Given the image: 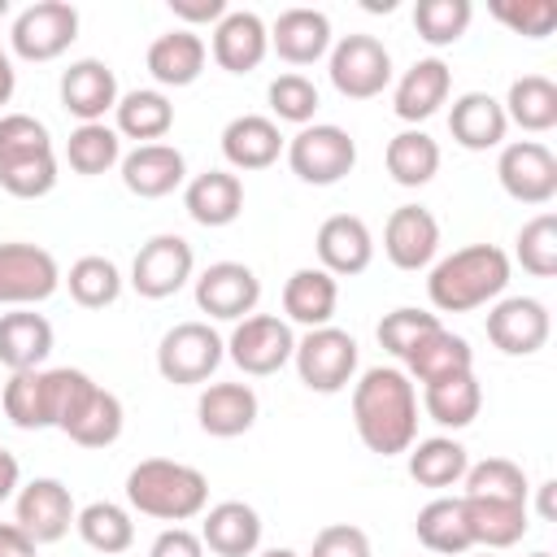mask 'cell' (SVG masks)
<instances>
[{
    "label": "cell",
    "mask_w": 557,
    "mask_h": 557,
    "mask_svg": "<svg viewBox=\"0 0 557 557\" xmlns=\"http://www.w3.org/2000/svg\"><path fill=\"white\" fill-rule=\"evenodd\" d=\"M292 352H296V335H292V322L278 313H248L226 335V357L252 379L278 374L292 361Z\"/></svg>",
    "instance_id": "obj_10"
},
{
    "label": "cell",
    "mask_w": 557,
    "mask_h": 557,
    "mask_svg": "<svg viewBox=\"0 0 557 557\" xmlns=\"http://www.w3.org/2000/svg\"><path fill=\"white\" fill-rule=\"evenodd\" d=\"M422 409L431 422L448 426V431H461L479 418L483 409V387L474 379V370L466 374H448V379H435V383H422Z\"/></svg>",
    "instance_id": "obj_36"
},
{
    "label": "cell",
    "mask_w": 557,
    "mask_h": 557,
    "mask_svg": "<svg viewBox=\"0 0 557 557\" xmlns=\"http://www.w3.org/2000/svg\"><path fill=\"white\" fill-rule=\"evenodd\" d=\"M483 557H492V553H483Z\"/></svg>",
    "instance_id": "obj_63"
},
{
    "label": "cell",
    "mask_w": 557,
    "mask_h": 557,
    "mask_svg": "<svg viewBox=\"0 0 557 557\" xmlns=\"http://www.w3.org/2000/svg\"><path fill=\"white\" fill-rule=\"evenodd\" d=\"M61 109L70 117L83 122H104V113L117 104V74L100 61V57H83V61H70V70H61Z\"/></svg>",
    "instance_id": "obj_17"
},
{
    "label": "cell",
    "mask_w": 557,
    "mask_h": 557,
    "mask_svg": "<svg viewBox=\"0 0 557 557\" xmlns=\"http://www.w3.org/2000/svg\"><path fill=\"white\" fill-rule=\"evenodd\" d=\"M335 305H339V283L322 265H300V270L287 274V283H283V313H287V322H296L305 331L331 326Z\"/></svg>",
    "instance_id": "obj_30"
},
{
    "label": "cell",
    "mask_w": 557,
    "mask_h": 557,
    "mask_svg": "<svg viewBox=\"0 0 557 557\" xmlns=\"http://www.w3.org/2000/svg\"><path fill=\"white\" fill-rule=\"evenodd\" d=\"M352 426L379 457L409 453L418 440V387L400 366H370L352 383Z\"/></svg>",
    "instance_id": "obj_1"
},
{
    "label": "cell",
    "mask_w": 557,
    "mask_h": 557,
    "mask_svg": "<svg viewBox=\"0 0 557 557\" xmlns=\"http://www.w3.org/2000/svg\"><path fill=\"white\" fill-rule=\"evenodd\" d=\"M4 17H9V0H0V22H4Z\"/></svg>",
    "instance_id": "obj_61"
},
{
    "label": "cell",
    "mask_w": 557,
    "mask_h": 557,
    "mask_svg": "<svg viewBox=\"0 0 557 557\" xmlns=\"http://www.w3.org/2000/svg\"><path fill=\"white\" fill-rule=\"evenodd\" d=\"M335 35H331V17L322 9H283L270 26V48L287 61V65H313L331 52Z\"/></svg>",
    "instance_id": "obj_23"
},
{
    "label": "cell",
    "mask_w": 557,
    "mask_h": 557,
    "mask_svg": "<svg viewBox=\"0 0 557 557\" xmlns=\"http://www.w3.org/2000/svg\"><path fill=\"white\" fill-rule=\"evenodd\" d=\"M44 383H48V413H52V426L65 431L78 409L87 405V396L100 387L87 370H74V366H57V370H44Z\"/></svg>",
    "instance_id": "obj_46"
},
{
    "label": "cell",
    "mask_w": 557,
    "mask_h": 557,
    "mask_svg": "<svg viewBox=\"0 0 557 557\" xmlns=\"http://www.w3.org/2000/svg\"><path fill=\"white\" fill-rule=\"evenodd\" d=\"M500 109H505L509 126H518L527 135H544L557 126V83L544 74H522L509 83Z\"/></svg>",
    "instance_id": "obj_35"
},
{
    "label": "cell",
    "mask_w": 557,
    "mask_h": 557,
    "mask_svg": "<svg viewBox=\"0 0 557 557\" xmlns=\"http://www.w3.org/2000/svg\"><path fill=\"white\" fill-rule=\"evenodd\" d=\"M78 39V9L70 0H35L9 26V48L22 61H57Z\"/></svg>",
    "instance_id": "obj_9"
},
{
    "label": "cell",
    "mask_w": 557,
    "mask_h": 557,
    "mask_svg": "<svg viewBox=\"0 0 557 557\" xmlns=\"http://www.w3.org/2000/svg\"><path fill=\"white\" fill-rule=\"evenodd\" d=\"M492 17L505 22L509 30L527 39H544L557 26V4L553 0H522V4H492Z\"/></svg>",
    "instance_id": "obj_52"
},
{
    "label": "cell",
    "mask_w": 557,
    "mask_h": 557,
    "mask_svg": "<svg viewBox=\"0 0 557 557\" xmlns=\"http://www.w3.org/2000/svg\"><path fill=\"white\" fill-rule=\"evenodd\" d=\"M470 0H418L413 4V30L431 48H448L470 30Z\"/></svg>",
    "instance_id": "obj_44"
},
{
    "label": "cell",
    "mask_w": 557,
    "mask_h": 557,
    "mask_svg": "<svg viewBox=\"0 0 557 557\" xmlns=\"http://www.w3.org/2000/svg\"><path fill=\"white\" fill-rule=\"evenodd\" d=\"M531 557H553V553H531Z\"/></svg>",
    "instance_id": "obj_62"
},
{
    "label": "cell",
    "mask_w": 557,
    "mask_h": 557,
    "mask_svg": "<svg viewBox=\"0 0 557 557\" xmlns=\"http://www.w3.org/2000/svg\"><path fill=\"white\" fill-rule=\"evenodd\" d=\"M78 509L74 496L61 479H30L13 496V522L35 540V544H57L70 535Z\"/></svg>",
    "instance_id": "obj_14"
},
{
    "label": "cell",
    "mask_w": 557,
    "mask_h": 557,
    "mask_svg": "<svg viewBox=\"0 0 557 557\" xmlns=\"http://www.w3.org/2000/svg\"><path fill=\"white\" fill-rule=\"evenodd\" d=\"M170 13L191 26H218L226 17V0H170Z\"/></svg>",
    "instance_id": "obj_55"
},
{
    "label": "cell",
    "mask_w": 557,
    "mask_h": 557,
    "mask_svg": "<svg viewBox=\"0 0 557 557\" xmlns=\"http://www.w3.org/2000/svg\"><path fill=\"white\" fill-rule=\"evenodd\" d=\"M413 531L422 540L426 553L435 557H461L470 553V527H466V509H461V496H435L418 509L413 518Z\"/></svg>",
    "instance_id": "obj_37"
},
{
    "label": "cell",
    "mask_w": 557,
    "mask_h": 557,
    "mask_svg": "<svg viewBox=\"0 0 557 557\" xmlns=\"http://www.w3.org/2000/svg\"><path fill=\"white\" fill-rule=\"evenodd\" d=\"M222 357H226V339H222L209 322H200V318L170 326V331L161 335V344H157V370H161V379L174 383V387L209 383L213 370L222 366Z\"/></svg>",
    "instance_id": "obj_5"
},
{
    "label": "cell",
    "mask_w": 557,
    "mask_h": 557,
    "mask_svg": "<svg viewBox=\"0 0 557 557\" xmlns=\"http://www.w3.org/2000/svg\"><path fill=\"white\" fill-rule=\"evenodd\" d=\"M553 318L548 305L535 296H500L487 309V339L505 352V357H531L548 344Z\"/></svg>",
    "instance_id": "obj_15"
},
{
    "label": "cell",
    "mask_w": 557,
    "mask_h": 557,
    "mask_svg": "<svg viewBox=\"0 0 557 557\" xmlns=\"http://www.w3.org/2000/svg\"><path fill=\"white\" fill-rule=\"evenodd\" d=\"M205 61H209V48L187 26H174V30L157 35L148 44V57H144V65H148L157 87H191L205 74Z\"/></svg>",
    "instance_id": "obj_24"
},
{
    "label": "cell",
    "mask_w": 557,
    "mask_h": 557,
    "mask_svg": "<svg viewBox=\"0 0 557 557\" xmlns=\"http://www.w3.org/2000/svg\"><path fill=\"white\" fill-rule=\"evenodd\" d=\"M466 470H470V453L453 435H431V440L409 444V474L418 487H431V492L457 487L466 479Z\"/></svg>",
    "instance_id": "obj_34"
},
{
    "label": "cell",
    "mask_w": 557,
    "mask_h": 557,
    "mask_svg": "<svg viewBox=\"0 0 557 557\" xmlns=\"http://www.w3.org/2000/svg\"><path fill=\"white\" fill-rule=\"evenodd\" d=\"M61 287V265L48 248L26 239L0 244V305L9 309H35Z\"/></svg>",
    "instance_id": "obj_8"
},
{
    "label": "cell",
    "mask_w": 557,
    "mask_h": 557,
    "mask_svg": "<svg viewBox=\"0 0 557 557\" xmlns=\"http://www.w3.org/2000/svg\"><path fill=\"white\" fill-rule=\"evenodd\" d=\"M261 300V278L244 261H213L196 278V309L209 313L213 322H239L257 309Z\"/></svg>",
    "instance_id": "obj_13"
},
{
    "label": "cell",
    "mask_w": 557,
    "mask_h": 557,
    "mask_svg": "<svg viewBox=\"0 0 557 557\" xmlns=\"http://www.w3.org/2000/svg\"><path fill=\"white\" fill-rule=\"evenodd\" d=\"M287 139L274 117L265 113H239L222 126V157L231 170H265L283 157Z\"/></svg>",
    "instance_id": "obj_22"
},
{
    "label": "cell",
    "mask_w": 557,
    "mask_h": 557,
    "mask_svg": "<svg viewBox=\"0 0 557 557\" xmlns=\"http://www.w3.org/2000/svg\"><path fill=\"white\" fill-rule=\"evenodd\" d=\"M122 183L139 200H161L187 183V161L174 144H135L122 152Z\"/></svg>",
    "instance_id": "obj_18"
},
{
    "label": "cell",
    "mask_w": 557,
    "mask_h": 557,
    "mask_svg": "<svg viewBox=\"0 0 557 557\" xmlns=\"http://www.w3.org/2000/svg\"><path fill=\"white\" fill-rule=\"evenodd\" d=\"M466 509V527H470V544L496 553V548H513L527 527H531V509L527 500H492V496H461Z\"/></svg>",
    "instance_id": "obj_29"
},
{
    "label": "cell",
    "mask_w": 557,
    "mask_h": 557,
    "mask_svg": "<svg viewBox=\"0 0 557 557\" xmlns=\"http://www.w3.org/2000/svg\"><path fill=\"white\" fill-rule=\"evenodd\" d=\"M270 52V26L252 9H226L213 26V61L226 74H252Z\"/></svg>",
    "instance_id": "obj_21"
},
{
    "label": "cell",
    "mask_w": 557,
    "mask_h": 557,
    "mask_svg": "<svg viewBox=\"0 0 557 557\" xmlns=\"http://www.w3.org/2000/svg\"><path fill=\"white\" fill-rule=\"evenodd\" d=\"M518 265L535 278H553L557 274V213H535L522 231H518V248H513Z\"/></svg>",
    "instance_id": "obj_47"
},
{
    "label": "cell",
    "mask_w": 557,
    "mask_h": 557,
    "mask_svg": "<svg viewBox=\"0 0 557 557\" xmlns=\"http://www.w3.org/2000/svg\"><path fill=\"white\" fill-rule=\"evenodd\" d=\"M509 252L496 244H466L440 257L426 274V296L440 313H470L505 296L509 287Z\"/></svg>",
    "instance_id": "obj_2"
},
{
    "label": "cell",
    "mask_w": 557,
    "mask_h": 557,
    "mask_svg": "<svg viewBox=\"0 0 557 557\" xmlns=\"http://www.w3.org/2000/svg\"><path fill=\"white\" fill-rule=\"evenodd\" d=\"M257 413H261V400L248 383H205V392L196 400L200 431L213 440H235V435L252 431Z\"/></svg>",
    "instance_id": "obj_26"
},
{
    "label": "cell",
    "mask_w": 557,
    "mask_h": 557,
    "mask_svg": "<svg viewBox=\"0 0 557 557\" xmlns=\"http://www.w3.org/2000/svg\"><path fill=\"white\" fill-rule=\"evenodd\" d=\"M52 152V135L30 113H0V165Z\"/></svg>",
    "instance_id": "obj_49"
},
{
    "label": "cell",
    "mask_w": 557,
    "mask_h": 557,
    "mask_svg": "<svg viewBox=\"0 0 557 557\" xmlns=\"http://www.w3.org/2000/svg\"><path fill=\"white\" fill-rule=\"evenodd\" d=\"M326 74L344 100H374L392 87V52L374 35H339L326 52Z\"/></svg>",
    "instance_id": "obj_6"
},
{
    "label": "cell",
    "mask_w": 557,
    "mask_h": 557,
    "mask_svg": "<svg viewBox=\"0 0 557 557\" xmlns=\"http://www.w3.org/2000/svg\"><path fill=\"white\" fill-rule=\"evenodd\" d=\"M148 557H205V544H200V531H187V527H165Z\"/></svg>",
    "instance_id": "obj_54"
},
{
    "label": "cell",
    "mask_w": 557,
    "mask_h": 557,
    "mask_svg": "<svg viewBox=\"0 0 557 557\" xmlns=\"http://www.w3.org/2000/svg\"><path fill=\"white\" fill-rule=\"evenodd\" d=\"M265 96H270V113H274V122L309 126L313 113H318V87H313V78H305V74H296V70L278 74V78L270 83Z\"/></svg>",
    "instance_id": "obj_48"
},
{
    "label": "cell",
    "mask_w": 557,
    "mask_h": 557,
    "mask_svg": "<svg viewBox=\"0 0 557 557\" xmlns=\"http://www.w3.org/2000/svg\"><path fill=\"white\" fill-rule=\"evenodd\" d=\"M496 178H500L505 196H513L518 205H548L557 196V157L540 139L500 144Z\"/></svg>",
    "instance_id": "obj_12"
},
{
    "label": "cell",
    "mask_w": 557,
    "mask_h": 557,
    "mask_svg": "<svg viewBox=\"0 0 557 557\" xmlns=\"http://www.w3.org/2000/svg\"><path fill=\"white\" fill-rule=\"evenodd\" d=\"M309 557H374L370 553V535L352 522H331L313 535V548Z\"/></svg>",
    "instance_id": "obj_53"
},
{
    "label": "cell",
    "mask_w": 557,
    "mask_h": 557,
    "mask_svg": "<svg viewBox=\"0 0 557 557\" xmlns=\"http://www.w3.org/2000/svg\"><path fill=\"white\" fill-rule=\"evenodd\" d=\"M52 352V322L35 309H9L0 313V366L9 374L39 370Z\"/></svg>",
    "instance_id": "obj_31"
},
{
    "label": "cell",
    "mask_w": 557,
    "mask_h": 557,
    "mask_svg": "<svg viewBox=\"0 0 557 557\" xmlns=\"http://www.w3.org/2000/svg\"><path fill=\"white\" fill-rule=\"evenodd\" d=\"M383 161H387L392 183H400V187H426L440 174V144L422 126H409V131H400V135L387 139Z\"/></svg>",
    "instance_id": "obj_38"
},
{
    "label": "cell",
    "mask_w": 557,
    "mask_h": 557,
    "mask_svg": "<svg viewBox=\"0 0 557 557\" xmlns=\"http://www.w3.org/2000/svg\"><path fill=\"white\" fill-rule=\"evenodd\" d=\"M174 126V104L161 87H135L113 104V131L135 144H161Z\"/></svg>",
    "instance_id": "obj_32"
},
{
    "label": "cell",
    "mask_w": 557,
    "mask_h": 557,
    "mask_svg": "<svg viewBox=\"0 0 557 557\" xmlns=\"http://www.w3.org/2000/svg\"><path fill=\"white\" fill-rule=\"evenodd\" d=\"M4 418H9L13 426H22V431H44V426H52L44 370H17V374H9V383H4Z\"/></svg>",
    "instance_id": "obj_43"
},
{
    "label": "cell",
    "mask_w": 557,
    "mask_h": 557,
    "mask_svg": "<svg viewBox=\"0 0 557 557\" xmlns=\"http://www.w3.org/2000/svg\"><path fill=\"white\" fill-rule=\"evenodd\" d=\"M191 270H196L191 244L174 231H161L148 244H139V252L131 261V287L144 300H165L191 283Z\"/></svg>",
    "instance_id": "obj_11"
},
{
    "label": "cell",
    "mask_w": 557,
    "mask_h": 557,
    "mask_svg": "<svg viewBox=\"0 0 557 557\" xmlns=\"http://www.w3.org/2000/svg\"><path fill=\"white\" fill-rule=\"evenodd\" d=\"M183 209L196 226H231L244 213V183L231 170H205L183 183Z\"/></svg>",
    "instance_id": "obj_25"
},
{
    "label": "cell",
    "mask_w": 557,
    "mask_h": 557,
    "mask_svg": "<svg viewBox=\"0 0 557 557\" xmlns=\"http://www.w3.org/2000/svg\"><path fill=\"white\" fill-rule=\"evenodd\" d=\"M440 326V313H426V309H413V305H400V309H392V313H383V322H379V344H383V352H392V357H400L405 361V352L422 339V335H431Z\"/></svg>",
    "instance_id": "obj_50"
},
{
    "label": "cell",
    "mask_w": 557,
    "mask_h": 557,
    "mask_svg": "<svg viewBox=\"0 0 557 557\" xmlns=\"http://www.w3.org/2000/svg\"><path fill=\"white\" fill-rule=\"evenodd\" d=\"M61 283L70 287L74 305H83V309H104V305H113L122 296V270L100 252L78 257L70 265V274H61Z\"/></svg>",
    "instance_id": "obj_41"
},
{
    "label": "cell",
    "mask_w": 557,
    "mask_h": 557,
    "mask_svg": "<svg viewBox=\"0 0 557 557\" xmlns=\"http://www.w3.org/2000/svg\"><path fill=\"white\" fill-rule=\"evenodd\" d=\"M553 492H557V483L548 479V483H540V518H553Z\"/></svg>",
    "instance_id": "obj_59"
},
{
    "label": "cell",
    "mask_w": 557,
    "mask_h": 557,
    "mask_svg": "<svg viewBox=\"0 0 557 557\" xmlns=\"http://www.w3.org/2000/svg\"><path fill=\"white\" fill-rule=\"evenodd\" d=\"M65 161L83 178L109 174L113 165H122V135L113 126H104V122H83L65 139Z\"/></svg>",
    "instance_id": "obj_40"
},
{
    "label": "cell",
    "mask_w": 557,
    "mask_h": 557,
    "mask_svg": "<svg viewBox=\"0 0 557 557\" xmlns=\"http://www.w3.org/2000/svg\"><path fill=\"white\" fill-rule=\"evenodd\" d=\"M126 505L144 518L183 527L209 509V479L187 461L148 457L126 474Z\"/></svg>",
    "instance_id": "obj_3"
},
{
    "label": "cell",
    "mask_w": 557,
    "mask_h": 557,
    "mask_svg": "<svg viewBox=\"0 0 557 557\" xmlns=\"http://www.w3.org/2000/svg\"><path fill=\"white\" fill-rule=\"evenodd\" d=\"M461 496H492V500H527V470L509 457H487V461H474L461 479Z\"/></svg>",
    "instance_id": "obj_45"
},
{
    "label": "cell",
    "mask_w": 557,
    "mask_h": 557,
    "mask_svg": "<svg viewBox=\"0 0 557 557\" xmlns=\"http://www.w3.org/2000/svg\"><path fill=\"white\" fill-rule=\"evenodd\" d=\"M122 422H126L122 400H117L109 387H96V392L87 396V405L78 409V418H74L61 435H70V440L83 444V448H109V444L122 435Z\"/></svg>",
    "instance_id": "obj_42"
},
{
    "label": "cell",
    "mask_w": 557,
    "mask_h": 557,
    "mask_svg": "<svg viewBox=\"0 0 557 557\" xmlns=\"http://www.w3.org/2000/svg\"><path fill=\"white\" fill-rule=\"evenodd\" d=\"M57 152H44V157H26V161H9L0 165V187L17 200H39L57 187Z\"/></svg>",
    "instance_id": "obj_51"
},
{
    "label": "cell",
    "mask_w": 557,
    "mask_h": 557,
    "mask_svg": "<svg viewBox=\"0 0 557 557\" xmlns=\"http://www.w3.org/2000/svg\"><path fill=\"white\" fill-rule=\"evenodd\" d=\"M313 248H318V265L331 278H352L374 261V235L357 213H331L318 226Z\"/></svg>",
    "instance_id": "obj_19"
},
{
    "label": "cell",
    "mask_w": 557,
    "mask_h": 557,
    "mask_svg": "<svg viewBox=\"0 0 557 557\" xmlns=\"http://www.w3.org/2000/svg\"><path fill=\"white\" fill-rule=\"evenodd\" d=\"M287 165L309 187H335L357 165V139L335 122H309L287 139Z\"/></svg>",
    "instance_id": "obj_4"
},
{
    "label": "cell",
    "mask_w": 557,
    "mask_h": 557,
    "mask_svg": "<svg viewBox=\"0 0 557 557\" xmlns=\"http://www.w3.org/2000/svg\"><path fill=\"white\" fill-rule=\"evenodd\" d=\"M74 531L87 548L113 557V553H126L135 544V522H131V509L117 505V500H91L78 509L74 518Z\"/></svg>",
    "instance_id": "obj_39"
},
{
    "label": "cell",
    "mask_w": 557,
    "mask_h": 557,
    "mask_svg": "<svg viewBox=\"0 0 557 557\" xmlns=\"http://www.w3.org/2000/svg\"><path fill=\"white\" fill-rule=\"evenodd\" d=\"M35 540L17 522H0V557H35Z\"/></svg>",
    "instance_id": "obj_56"
},
{
    "label": "cell",
    "mask_w": 557,
    "mask_h": 557,
    "mask_svg": "<svg viewBox=\"0 0 557 557\" xmlns=\"http://www.w3.org/2000/svg\"><path fill=\"white\" fill-rule=\"evenodd\" d=\"M292 366H296V374H300V383L309 392L335 396L357 374V339L348 331H339V326H313V331H305L296 339Z\"/></svg>",
    "instance_id": "obj_7"
},
{
    "label": "cell",
    "mask_w": 557,
    "mask_h": 557,
    "mask_svg": "<svg viewBox=\"0 0 557 557\" xmlns=\"http://www.w3.org/2000/svg\"><path fill=\"white\" fill-rule=\"evenodd\" d=\"M200 544L218 557H252L261 548V513L248 500H218L205 509Z\"/></svg>",
    "instance_id": "obj_27"
},
{
    "label": "cell",
    "mask_w": 557,
    "mask_h": 557,
    "mask_svg": "<svg viewBox=\"0 0 557 557\" xmlns=\"http://www.w3.org/2000/svg\"><path fill=\"white\" fill-rule=\"evenodd\" d=\"M261 557H300V553H292V548H265Z\"/></svg>",
    "instance_id": "obj_60"
},
{
    "label": "cell",
    "mask_w": 557,
    "mask_h": 557,
    "mask_svg": "<svg viewBox=\"0 0 557 557\" xmlns=\"http://www.w3.org/2000/svg\"><path fill=\"white\" fill-rule=\"evenodd\" d=\"M448 91H453V70L440 57H422V61H413L396 78V87H392V113L400 122L418 126L431 113H440V104H448Z\"/></svg>",
    "instance_id": "obj_20"
},
{
    "label": "cell",
    "mask_w": 557,
    "mask_h": 557,
    "mask_svg": "<svg viewBox=\"0 0 557 557\" xmlns=\"http://www.w3.org/2000/svg\"><path fill=\"white\" fill-rule=\"evenodd\" d=\"M383 252L396 270H426L435 265L440 252V222L431 209L422 205H400L392 209L387 226H383Z\"/></svg>",
    "instance_id": "obj_16"
},
{
    "label": "cell",
    "mask_w": 557,
    "mask_h": 557,
    "mask_svg": "<svg viewBox=\"0 0 557 557\" xmlns=\"http://www.w3.org/2000/svg\"><path fill=\"white\" fill-rule=\"evenodd\" d=\"M13 91H17V70H13L9 48H0V109L13 100Z\"/></svg>",
    "instance_id": "obj_58"
},
{
    "label": "cell",
    "mask_w": 557,
    "mask_h": 557,
    "mask_svg": "<svg viewBox=\"0 0 557 557\" xmlns=\"http://www.w3.org/2000/svg\"><path fill=\"white\" fill-rule=\"evenodd\" d=\"M448 135L466 148V152H487V148H500L505 135H509V122H505V109L492 91H461L448 109Z\"/></svg>",
    "instance_id": "obj_28"
},
{
    "label": "cell",
    "mask_w": 557,
    "mask_h": 557,
    "mask_svg": "<svg viewBox=\"0 0 557 557\" xmlns=\"http://www.w3.org/2000/svg\"><path fill=\"white\" fill-rule=\"evenodd\" d=\"M466 370H474V348L466 344V335H453L448 326H435L405 352V374L418 383H435V379L466 374Z\"/></svg>",
    "instance_id": "obj_33"
},
{
    "label": "cell",
    "mask_w": 557,
    "mask_h": 557,
    "mask_svg": "<svg viewBox=\"0 0 557 557\" xmlns=\"http://www.w3.org/2000/svg\"><path fill=\"white\" fill-rule=\"evenodd\" d=\"M17 487H22V466H17V457L9 448H0V500L17 496Z\"/></svg>",
    "instance_id": "obj_57"
}]
</instances>
